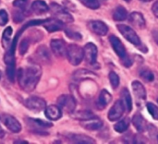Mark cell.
I'll return each instance as SVG.
<instances>
[{
  "instance_id": "cell-8",
  "label": "cell",
  "mask_w": 158,
  "mask_h": 144,
  "mask_svg": "<svg viewBox=\"0 0 158 144\" xmlns=\"http://www.w3.org/2000/svg\"><path fill=\"white\" fill-rule=\"evenodd\" d=\"M124 110H125V105L122 100H118L108 112V119L112 122L118 120L123 116Z\"/></svg>"
},
{
  "instance_id": "cell-28",
  "label": "cell",
  "mask_w": 158,
  "mask_h": 144,
  "mask_svg": "<svg viewBox=\"0 0 158 144\" xmlns=\"http://www.w3.org/2000/svg\"><path fill=\"white\" fill-rule=\"evenodd\" d=\"M94 117H95L94 115V113H92L91 111H88V110H81V111H78V112L73 114V118L80 119L81 121L89 119V118H92Z\"/></svg>"
},
{
  "instance_id": "cell-43",
  "label": "cell",
  "mask_w": 158,
  "mask_h": 144,
  "mask_svg": "<svg viewBox=\"0 0 158 144\" xmlns=\"http://www.w3.org/2000/svg\"><path fill=\"white\" fill-rule=\"evenodd\" d=\"M124 1H126V2H131V0H124Z\"/></svg>"
},
{
  "instance_id": "cell-17",
  "label": "cell",
  "mask_w": 158,
  "mask_h": 144,
  "mask_svg": "<svg viewBox=\"0 0 158 144\" xmlns=\"http://www.w3.org/2000/svg\"><path fill=\"white\" fill-rule=\"evenodd\" d=\"M34 56L36 57V61L41 63H49L51 60L50 53L45 46H40L39 48H37Z\"/></svg>"
},
{
  "instance_id": "cell-26",
  "label": "cell",
  "mask_w": 158,
  "mask_h": 144,
  "mask_svg": "<svg viewBox=\"0 0 158 144\" xmlns=\"http://www.w3.org/2000/svg\"><path fill=\"white\" fill-rule=\"evenodd\" d=\"M74 79L77 80H84V79H88V78H94L96 77V75H94L93 72L86 70V69H80L77 70L74 75H73Z\"/></svg>"
},
{
  "instance_id": "cell-38",
  "label": "cell",
  "mask_w": 158,
  "mask_h": 144,
  "mask_svg": "<svg viewBox=\"0 0 158 144\" xmlns=\"http://www.w3.org/2000/svg\"><path fill=\"white\" fill-rule=\"evenodd\" d=\"M152 10H153V13H154V15L158 19V1H156L154 5H153V6H152Z\"/></svg>"
},
{
  "instance_id": "cell-22",
  "label": "cell",
  "mask_w": 158,
  "mask_h": 144,
  "mask_svg": "<svg viewBox=\"0 0 158 144\" xmlns=\"http://www.w3.org/2000/svg\"><path fill=\"white\" fill-rule=\"evenodd\" d=\"M31 9H32V11L35 14L41 15V14H44V13L47 12L48 9H49V6L44 1H42V0H36V1H34L31 4Z\"/></svg>"
},
{
  "instance_id": "cell-12",
  "label": "cell",
  "mask_w": 158,
  "mask_h": 144,
  "mask_svg": "<svg viewBox=\"0 0 158 144\" xmlns=\"http://www.w3.org/2000/svg\"><path fill=\"white\" fill-rule=\"evenodd\" d=\"M2 120L3 123L5 124V126L12 132L14 133H19L21 130V125L20 123L12 116L10 115H4L2 117Z\"/></svg>"
},
{
  "instance_id": "cell-41",
  "label": "cell",
  "mask_w": 158,
  "mask_h": 144,
  "mask_svg": "<svg viewBox=\"0 0 158 144\" xmlns=\"http://www.w3.org/2000/svg\"><path fill=\"white\" fill-rule=\"evenodd\" d=\"M3 135H4V131H3V130L1 129V127H0V137H3Z\"/></svg>"
},
{
  "instance_id": "cell-29",
  "label": "cell",
  "mask_w": 158,
  "mask_h": 144,
  "mask_svg": "<svg viewBox=\"0 0 158 144\" xmlns=\"http://www.w3.org/2000/svg\"><path fill=\"white\" fill-rule=\"evenodd\" d=\"M140 76L146 82H152L155 80V75L150 69H143V70H141Z\"/></svg>"
},
{
  "instance_id": "cell-15",
  "label": "cell",
  "mask_w": 158,
  "mask_h": 144,
  "mask_svg": "<svg viewBox=\"0 0 158 144\" xmlns=\"http://www.w3.org/2000/svg\"><path fill=\"white\" fill-rule=\"evenodd\" d=\"M129 20L138 29H143L145 27V19L141 12H132L129 17Z\"/></svg>"
},
{
  "instance_id": "cell-37",
  "label": "cell",
  "mask_w": 158,
  "mask_h": 144,
  "mask_svg": "<svg viewBox=\"0 0 158 144\" xmlns=\"http://www.w3.org/2000/svg\"><path fill=\"white\" fill-rule=\"evenodd\" d=\"M28 2H29V0H15L13 2V6L18 8L24 9L26 7V6L28 5Z\"/></svg>"
},
{
  "instance_id": "cell-31",
  "label": "cell",
  "mask_w": 158,
  "mask_h": 144,
  "mask_svg": "<svg viewBox=\"0 0 158 144\" xmlns=\"http://www.w3.org/2000/svg\"><path fill=\"white\" fill-rule=\"evenodd\" d=\"M147 110L149 112V114L152 116V117L155 120H158V107L153 103H148L146 105Z\"/></svg>"
},
{
  "instance_id": "cell-36",
  "label": "cell",
  "mask_w": 158,
  "mask_h": 144,
  "mask_svg": "<svg viewBox=\"0 0 158 144\" xmlns=\"http://www.w3.org/2000/svg\"><path fill=\"white\" fill-rule=\"evenodd\" d=\"M8 21V15L6 10H0V26H5Z\"/></svg>"
},
{
  "instance_id": "cell-10",
  "label": "cell",
  "mask_w": 158,
  "mask_h": 144,
  "mask_svg": "<svg viewBox=\"0 0 158 144\" xmlns=\"http://www.w3.org/2000/svg\"><path fill=\"white\" fill-rule=\"evenodd\" d=\"M25 105L31 110L33 111H42L44 110L46 107V102L40 97H30L26 99L25 101Z\"/></svg>"
},
{
  "instance_id": "cell-45",
  "label": "cell",
  "mask_w": 158,
  "mask_h": 144,
  "mask_svg": "<svg viewBox=\"0 0 158 144\" xmlns=\"http://www.w3.org/2000/svg\"><path fill=\"white\" fill-rule=\"evenodd\" d=\"M157 102H158V100H157Z\"/></svg>"
},
{
  "instance_id": "cell-9",
  "label": "cell",
  "mask_w": 158,
  "mask_h": 144,
  "mask_svg": "<svg viewBox=\"0 0 158 144\" xmlns=\"http://www.w3.org/2000/svg\"><path fill=\"white\" fill-rule=\"evenodd\" d=\"M88 28L94 33L99 36H105L108 32L107 25L101 20H91L88 23Z\"/></svg>"
},
{
  "instance_id": "cell-23",
  "label": "cell",
  "mask_w": 158,
  "mask_h": 144,
  "mask_svg": "<svg viewBox=\"0 0 158 144\" xmlns=\"http://www.w3.org/2000/svg\"><path fill=\"white\" fill-rule=\"evenodd\" d=\"M120 94H121V100L125 105V108L127 109L128 112H131L132 110V100H131V96L129 90L127 88H123Z\"/></svg>"
},
{
  "instance_id": "cell-3",
  "label": "cell",
  "mask_w": 158,
  "mask_h": 144,
  "mask_svg": "<svg viewBox=\"0 0 158 144\" xmlns=\"http://www.w3.org/2000/svg\"><path fill=\"white\" fill-rule=\"evenodd\" d=\"M118 31L124 36V38L129 41L130 43H131L133 45L135 46H141L142 45V42L140 37L138 36V34L135 32V31L133 29H131L130 26L125 25V24H118L117 26Z\"/></svg>"
},
{
  "instance_id": "cell-40",
  "label": "cell",
  "mask_w": 158,
  "mask_h": 144,
  "mask_svg": "<svg viewBox=\"0 0 158 144\" xmlns=\"http://www.w3.org/2000/svg\"><path fill=\"white\" fill-rule=\"evenodd\" d=\"M14 143L15 144H29L28 142H26V141H15L14 142Z\"/></svg>"
},
{
  "instance_id": "cell-39",
  "label": "cell",
  "mask_w": 158,
  "mask_h": 144,
  "mask_svg": "<svg viewBox=\"0 0 158 144\" xmlns=\"http://www.w3.org/2000/svg\"><path fill=\"white\" fill-rule=\"evenodd\" d=\"M153 37H154L156 44L158 45V29H156V30L153 31Z\"/></svg>"
},
{
  "instance_id": "cell-35",
  "label": "cell",
  "mask_w": 158,
  "mask_h": 144,
  "mask_svg": "<svg viewBox=\"0 0 158 144\" xmlns=\"http://www.w3.org/2000/svg\"><path fill=\"white\" fill-rule=\"evenodd\" d=\"M29 40L28 39H23L19 44V54L20 55H24L27 50H28V47H29Z\"/></svg>"
},
{
  "instance_id": "cell-16",
  "label": "cell",
  "mask_w": 158,
  "mask_h": 144,
  "mask_svg": "<svg viewBox=\"0 0 158 144\" xmlns=\"http://www.w3.org/2000/svg\"><path fill=\"white\" fill-rule=\"evenodd\" d=\"M45 116L50 120H58L62 117V110L57 105H50L44 109Z\"/></svg>"
},
{
  "instance_id": "cell-30",
  "label": "cell",
  "mask_w": 158,
  "mask_h": 144,
  "mask_svg": "<svg viewBox=\"0 0 158 144\" xmlns=\"http://www.w3.org/2000/svg\"><path fill=\"white\" fill-rule=\"evenodd\" d=\"M79 1L90 9H98L100 7V3L98 0H79Z\"/></svg>"
},
{
  "instance_id": "cell-19",
  "label": "cell",
  "mask_w": 158,
  "mask_h": 144,
  "mask_svg": "<svg viewBox=\"0 0 158 144\" xmlns=\"http://www.w3.org/2000/svg\"><path fill=\"white\" fill-rule=\"evenodd\" d=\"M69 139L70 142H74V143H80V144H94L95 143V141L87 136V135H83V134H70L69 135Z\"/></svg>"
},
{
  "instance_id": "cell-4",
  "label": "cell",
  "mask_w": 158,
  "mask_h": 144,
  "mask_svg": "<svg viewBox=\"0 0 158 144\" xmlns=\"http://www.w3.org/2000/svg\"><path fill=\"white\" fill-rule=\"evenodd\" d=\"M49 7L51 12L56 17V19H59L63 23H71L72 21H74V19L71 16V14H69L63 6H59L58 4L51 3Z\"/></svg>"
},
{
  "instance_id": "cell-2",
  "label": "cell",
  "mask_w": 158,
  "mask_h": 144,
  "mask_svg": "<svg viewBox=\"0 0 158 144\" xmlns=\"http://www.w3.org/2000/svg\"><path fill=\"white\" fill-rule=\"evenodd\" d=\"M66 56L71 65L78 66L84 58L83 49L77 44H69L67 47Z\"/></svg>"
},
{
  "instance_id": "cell-5",
  "label": "cell",
  "mask_w": 158,
  "mask_h": 144,
  "mask_svg": "<svg viewBox=\"0 0 158 144\" xmlns=\"http://www.w3.org/2000/svg\"><path fill=\"white\" fill-rule=\"evenodd\" d=\"M57 103L61 110H65L69 114L73 113L76 108V100L71 95H61L57 99Z\"/></svg>"
},
{
  "instance_id": "cell-34",
  "label": "cell",
  "mask_w": 158,
  "mask_h": 144,
  "mask_svg": "<svg viewBox=\"0 0 158 144\" xmlns=\"http://www.w3.org/2000/svg\"><path fill=\"white\" fill-rule=\"evenodd\" d=\"M65 32H66V34H67V36L69 38H70L72 40H75V41H80L82 38L81 33H79L77 31H74L73 30H70V29H66Z\"/></svg>"
},
{
  "instance_id": "cell-11",
  "label": "cell",
  "mask_w": 158,
  "mask_h": 144,
  "mask_svg": "<svg viewBox=\"0 0 158 144\" xmlns=\"http://www.w3.org/2000/svg\"><path fill=\"white\" fill-rule=\"evenodd\" d=\"M52 52L57 57H63L67 53V45L66 43L61 39H54L50 43Z\"/></svg>"
},
{
  "instance_id": "cell-13",
  "label": "cell",
  "mask_w": 158,
  "mask_h": 144,
  "mask_svg": "<svg viewBox=\"0 0 158 144\" xmlns=\"http://www.w3.org/2000/svg\"><path fill=\"white\" fill-rule=\"evenodd\" d=\"M43 25L49 32H55L64 29V23L57 19H47L44 20Z\"/></svg>"
},
{
  "instance_id": "cell-6",
  "label": "cell",
  "mask_w": 158,
  "mask_h": 144,
  "mask_svg": "<svg viewBox=\"0 0 158 144\" xmlns=\"http://www.w3.org/2000/svg\"><path fill=\"white\" fill-rule=\"evenodd\" d=\"M83 54H84V58L86 62L92 66H94L96 64V58H97V47L94 43H88L85 44L83 48Z\"/></svg>"
},
{
  "instance_id": "cell-25",
  "label": "cell",
  "mask_w": 158,
  "mask_h": 144,
  "mask_svg": "<svg viewBox=\"0 0 158 144\" xmlns=\"http://www.w3.org/2000/svg\"><path fill=\"white\" fill-rule=\"evenodd\" d=\"M12 28L11 27H7L4 32H3V37H2V43L4 48L8 49L10 44H11V35H12Z\"/></svg>"
},
{
  "instance_id": "cell-1",
  "label": "cell",
  "mask_w": 158,
  "mask_h": 144,
  "mask_svg": "<svg viewBox=\"0 0 158 144\" xmlns=\"http://www.w3.org/2000/svg\"><path fill=\"white\" fill-rule=\"evenodd\" d=\"M42 75V68L38 65L20 68L18 74V81L20 88L26 92H31L35 89Z\"/></svg>"
},
{
  "instance_id": "cell-32",
  "label": "cell",
  "mask_w": 158,
  "mask_h": 144,
  "mask_svg": "<svg viewBox=\"0 0 158 144\" xmlns=\"http://www.w3.org/2000/svg\"><path fill=\"white\" fill-rule=\"evenodd\" d=\"M31 125L34 126V127H38V128H50L52 127V124L46 121H43L40 119H30L29 120Z\"/></svg>"
},
{
  "instance_id": "cell-7",
  "label": "cell",
  "mask_w": 158,
  "mask_h": 144,
  "mask_svg": "<svg viewBox=\"0 0 158 144\" xmlns=\"http://www.w3.org/2000/svg\"><path fill=\"white\" fill-rule=\"evenodd\" d=\"M109 42H110L115 53L118 56V57L121 60H123V59H125L126 57L129 56L124 44L122 43V42L120 41V39L118 37H117L115 35H111L109 37Z\"/></svg>"
},
{
  "instance_id": "cell-27",
  "label": "cell",
  "mask_w": 158,
  "mask_h": 144,
  "mask_svg": "<svg viewBox=\"0 0 158 144\" xmlns=\"http://www.w3.org/2000/svg\"><path fill=\"white\" fill-rule=\"evenodd\" d=\"M129 126H130V120L129 118L126 117L122 120H119L118 123H116L114 125V130L118 133H122V132H125L129 129Z\"/></svg>"
},
{
  "instance_id": "cell-18",
  "label": "cell",
  "mask_w": 158,
  "mask_h": 144,
  "mask_svg": "<svg viewBox=\"0 0 158 144\" xmlns=\"http://www.w3.org/2000/svg\"><path fill=\"white\" fill-rule=\"evenodd\" d=\"M131 88H132V91L136 96V99H139L142 101L146 99V91H145L143 85L140 81H138V80L132 81Z\"/></svg>"
},
{
  "instance_id": "cell-20",
  "label": "cell",
  "mask_w": 158,
  "mask_h": 144,
  "mask_svg": "<svg viewBox=\"0 0 158 144\" xmlns=\"http://www.w3.org/2000/svg\"><path fill=\"white\" fill-rule=\"evenodd\" d=\"M112 100V96L111 94L106 91V90H103L98 97V101H97V107L99 109H104L107 106V105L111 102Z\"/></svg>"
},
{
  "instance_id": "cell-33",
  "label": "cell",
  "mask_w": 158,
  "mask_h": 144,
  "mask_svg": "<svg viewBox=\"0 0 158 144\" xmlns=\"http://www.w3.org/2000/svg\"><path fill=\"white\" fill-rule=\"evenodd\" d=\"M109 80H110V83L112 85V87L114 89H117L119 85V77L118 75L116 73V72H110L109 73Z\"/></svg>"
},
{
  "instance_id": "cell-14",
  "label": "cell",
  "mask_w": 158,
  "mask_h": 144,
  "mask_svg": "<svg viewBox=\"0 0 158 144\" xmlns=\"http://www.w3.org/2000/svg\"><path fill=\"white\" fill-rule=\"evenodd\" d=\"M81 125L88 130H97L103 127V121L97 117H94L92 118L82 120Z\"/></svg>"
},
{
  "instance_id": "cell-42",
  "label": "cell",
  "mask_w": 158,
  "mask_h": 144,
  "mask_svg": "<svg viewBox=\"0 0 158 144\" xmlns=\"http://www.w3.org/2000/svg\"><path fill=\"white\" fill-rule=\"evenodd\" d=\"M141 1H143V2H149V1H152V0H141Z\"/></svg>"
},
{
  "instance_id": "cell-24",
  "label": "cell",
  "mask_w": 158,
  "mask_h": 144,
  "mask_svg": "<svg viewBox=\"0 0 158 144\" xmlns=\"http://www.w3.org/2000/svg\"><path fill=\"white\" fill-rule=\"evenodd\" d=\"M127 18H128V11L126 10V8L121 6H118L113 13V19L116 21H122L125 20Z\"/></svg>"
},
{
  "instance_id": "cell-44",
  "label": "cell",
  "mask_w": 158,
  "mask_h": 144,
  "mask_svg": "<svg viewBox=\"0 0 158 144\" xmlns=\"http://www.w3.org/2000/svg\"><path fill=\"white\" fill-rule=\"evenodd\" d=\"M157 140H158V135H157Z\"/></svg>"
},
{
  "instance_id": "cell-21",
  "label": "cell",
  "mask_w": 158,
  "mask_h": 144,
  "mask_svg": "<svg viewBox=\"0 0 158 144\" xmlns=\"http://www.w3.org/2000/svg\"><path fill=\"white\" fill-rule=\"evenodd\" d=\"M132 124L139 132H143L146 130V121L140 113H136L132 117Z\"/></svg>"
}]
</instances>
